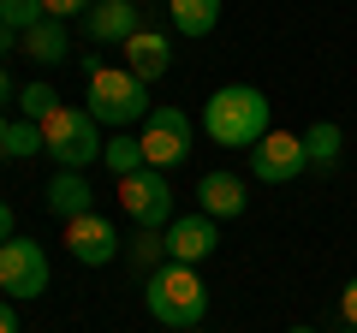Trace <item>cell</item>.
Wrapping results in <instances>:
<instances>
[{"label": "cell", "instance_id": "obj_1", "mask_svg": "<svg viewBox=\"0 0 357 333\" xmlns=\"http://www.w3.org/2000/svg\"><path fill=\"white\" fill-rule=\"evenodd\" d=\"M274 131V107L256 84H220L203 102V137L220 149H256Z\"/></svg>", "mask_w": 357, "mask_h": 333}, {"label": "cell", "instance_id": "obj_2", "mask_svg": "<svg viewBox=\"0 0 357 333\" xmlns=\"http://www.w3.org/2000/svg\"><path fill=\"white\" fill-rule=\"evenodd\" d=\"M143 309H149L161 327H173V333L203 327V316H208V286H203V274H197L191 262H167V268H155L149 286H143Z\"/></svg>", "mask_w": 357, "mask_h": 333}, {"label": "cell", "instance_id": "obj_3", "mask_svg": "<svg viewBox=\"0 0 357 333\" xmlns=\"http://www.w3.org/2000/svg\"><path fill=\"white\" fill-rule=\"evenodd\" d=\"M84 114L107 131H126V125H143L149 119V84L131 77L126 65H96L89 72V102Z\"/></svg>", "mask_w": 357, "mask_h": 333}, {"label": "cell", "instance_id": "obj_4", "mask_svg": "<svg viewBox=\"0 0 357 333\" xmlns=\"http://www.w3.org/2000/svg\"><path fill=\"white\" fill-rule=\"evenodd\" d=\"M42 137H48V155H54V166H72V173H84L89 161H102V125L84 114V107H54L48 119H42Z\"/></svg>", "mask_w": 357, "mask_h": 333}, {"label": "cell", "instance_id": "obj_5", "mask_svg": "<svg viewBox=\"0 0 357 333\" xmlns=\"http://www.w3.org/2000/svg\"><path fill=\"white\" fill-rule=\"evenodd\" d=\"M119 208H126L143 232H167L178 220L173 215V185H167L161 166H143V173H131V179H119Z\"/></svg>", "mask_w": 357, "mask_h": 333}, {"label": "cell", "instance_id": "obj_6", "mask_svg": "<svg viewBox=\"0 0 357 333\" xmlns=\"http://www.w3.org/2000/svg\"><path fill=\"white\" fill-rule=\"evenodd\" d=\"M48 292V250L36 238H6L0 244V297L30 304Z\"/></svg>", "mask_w": 357, "mask_h": 333}, {"label": "cell", "instance_id": "obj_7", "mask_svg": "<svg viewBox=\"0 0 357 333\" xmlns=\"http://www.w3.org/2000/svg\"><path fill=\"white\" fill-rule=\"evenodd\" d=\"M143 161L149 166H178L185 155H191V114L185 107H149V119H143Z\"/></svg>", "mask_w": 357, "mask_h": 333}, {"label": "cell", "instance_id": "obj_8", "mask_svg": "<svg viewBox=\"0 0 357 333\" xmlns=\"http://www.w3.org/2000/svg\"><path fill=\"white\" fill-rule=\"evenodd\" d=\"M298 173H310V155H304L298 131H268L250 149V179L256 185H292Z\"/></svg>", "mask_w": 357, "mask_h": 333}, {"label": "cell", "instance_id": "obj_9", "mask_svg": "<svg viewBox=\"0 0 357 333\" xmlns=\"http://www.w3.org/2000/svg\"><path fill=\"white\" fill-rule=\"evenodd\" d=\"M66 250H72V262H84V268H107V262L119 256V232L107 215H77L66 220Z\"/></svg>", "mask_w": 357, "mask_h": 333}, {"label": "cell", "instance_id": "obj_10", "mask_svg": "<svg viewBox=\"0 0 357 333\" xmlns=\"http://www.w3.org/2000/svg\"><path fill=\"white\" fill-rule=\"evenodd\" d=\"M220 250V220H208L203 208H197V215H178L173 226H167V256L173 262H208Z\"/></svg>", "mask_w": 357, "mask_h": 333}, {"label": "cell", "instance_id": "obj_11", "mask_svg": "<svg viewBox=\"0 0 357 333\" xmlns=\"http://www.w3.org/2000/svg\"><path fill=\"white\" fill-rule=\"evenodd\" d=\"M84 30H89V42H96V48H126V42L143 30L137 0H96V6L84 13Z\"/></svg>", "mask_w": 357, "mask_h": 333}, {"label": "cell", "instance_id": "obj_12", "mask_svg": "<svg viewBox=\"0 0 357 333\" xmlns=\"http://www.w3.org/2000/svg\"><path fill=\"white\" fill-rule=\"evenodd\" d=\"M42 208H48L54 220H77V215H96V185L84 179V173H72V166H54V179L42 185Z\"/></svg>", "mask_w": 357, "mask_h": 333}, {"label": "cell", "instance_id": "obj_13", "mask_svg": "<svg viewBox=\"0 0 357 333\" xmlns=\"http://www.w3.org/2000/svg\"><path fill=\"white\" fill-rule=\"evenodd\" d=\"M197 208H203L208 220H232L250 208V179H238V173H203V185H197Z\"/></svg>", "mask_w": 357, "mask_h": 333}, {"label": "cell", "instance_id": "obj_14", "mask_svg": "<svg viewBox=\"0 0 357 333\" xmlns=\"http://www.w3.org/2000/svg\"><path fill=\"white\" fill-rule=\"evenodd\" d=\"M167 65H173V42H167L161 30H137V36L126 42V72L131 77L155 84V77H167Z\"/></svg>", "mask_w": 357, "mask_h": 333}, {"label": "cell", "instance_id": "obj_15", "mask_svg": "<svg viewBox=\"0 0 357 333\" xmlns=\"http://www.w3.org/2000/svg\"><path fill=\"white\" fill-rule=\"evenodd\" d=\"M167 18H173V30L185 42H203L220 24V0H167Z\"/></svg>", "mask_w": 357, "mask_h": 333}, {"label": "cell", "instance_id": "obj_16", "mask_svg": "<svg viewBox=\"0 0 357 333\" xmlns=\"http://www.w3.org/2000/svg\"><path fill=\"white\" fill-rule=\"evenodd\" d=\"M24 54H30L36 65H66V54H72V36H66L60 18H42V24L24 36Z\"/></svg>", "mask_w": 357, "mask_h": 333}, {"label": "cell", "instance_id": "obj_17", "mask_svg": "<svg viewBox=\"0 0 357 333\" xmlns=\"http://www.w3.org/2000/svg\"><path fill=\"white\" fill-rule=\"evenodd\" d=\"M298 137H304V155H310V166H316V173H328V166L340 161V149H345V131L333 125V119H316V125L298 131Z\"/></svg>", "mask_w": 357, "mask_h": 333}, {"label": "cell", "instance_id": "obj_18", "mask_svg": "<svg viewBox=\"0 0 357 333\" xmlns=\"http://www.w3.org/2000/svg\"><path fill=\"white\" fill-rule=\"evenodd\" d=\"M0 155H6V161H30V155H48V137H42V125H36V119H6Z\"/></svg>", "mask_w": 357, "mask_h": 333}, {"label": "cell", "instance_id": "obj_19", "mask_svg": "<svg viewBox=\"0 0 357 333\" xmlns=\"http://www.w3.org/2000/svg\"><path fill=\"white\" fill-rule=\"evenodd\" d=\"M102 161H107V173H114V179H131V173H143V143L137 137H126V131H114V137L102 143Z\"/></svg>", "mask_w": 357, "mask_h": 333}, {"label": "cell", "instance_id": "obj_20", "mask_svg": "<svg viewBox=\"0 0 357 333\" xmlns=\"http://www.w3.org/2000/svg\"><path fill=\"white\" fill-rule=\"evenodd\" d=\"M42 18H48V6H42V0H0V24L18 30V36H30Z\"/></svg>", "mask_w": 357, "mask_h": 333}, {"label": "cell", "instance_id": "obj_21", "mask_svg": "<svg viewBox=\"0 0 357 333\" xmlns=\"http://www.w3.org/2000/svg\"><path fill=\"white\" fill-rule=\"evenodd\" d=\"M18 107H24V119H36V125H42V119H48L54 107H60V95H54V84H42V77H30L24 90H18Z\"/></svg>", "mask_w": 357, "mask_h": 333}, {"label": "cell", "instance_id": "obj_22", "mask_svg": "<svg viewBox=\"0 0 357 333\" xmlns=\"http://www.w3.org/2000/svg\"><path fill=\"white\" fill-rule=\"evenodd\" d=\"M42 6H48V18H60V24H66V18H84L96 0H42Z\"/></svg>", "mask_w": 357, "mask_h": 333}, {"label": "cell", "instance_id": "obj_23", "mask_svg": "<svg viewBox=\"0 0 357 333\" xmlns=\"http://www.w3.org/2000/svg\"><path fill=\"white\" fill-rule=\"evenodd\" d=\"M340 316H345V327H357V274L345 280V292H340Z\"/></svg>", "mask_w": 357, "mask_h": 333}, {"label": "cell", "instance_id": "obj_24", "mask_svg": "<svg viewBox=\"0 0 357 333\" xmlns=\"http://www.w3.org/2000/svg\"><path fill=\"white\" fill-rule=\"evenodd\" d=\"M6 238H18V215H13V203H0V244Z\"/></svg>", "mask_w": 357, "mask_h": 333}, {"label": "cell", "instance_id": "obj_25", "mask_svg": "<svg viewBox=\"0 0 357 333\" xmlns=\"http://www.w3.org/2000/svg\"><path fill=\"white\" fill-rule=\"evenodd\" d=\"M0 333H18V309H13V297H0Z\"/></svg>", "mask_w": 357, "mask_h": 333}, {"label": "cell", "instance_id": "obj_26", "mask_svg": "<svg viewBox=\"0 0 357 333\" xmlns=\"http://www.w3.org/2000/svg\"><path fill=\"white\" fill-rule=\"evenodd\" d=\"M13 95H18V90H13V72H6V65H0V107L13 102Z\"/></svg>", "mask_w": 357, "mask_h": 333}, {"label": "cell", "instance_id": "obj_27", "mask_svg": "<svg viewBox=\"0 0 357 333\" xmlns=\"http://www.w3.org/2000/svg\"><path fill=\"white\" fill-rule=\"evenodd\" d=\"M286 333H316V327H304V321H298V327H286Z\"/></svg>", "mask_w": 357, "mask_h": 333}, {"label": "cell", "instance_id": "obj_28", "mask_svg": "<svg viewBox=\"0 0 357 333\" xmlns=\"http://www.w3.org/2000/svg\"><path fill=\"white\" fill-rule=\"evenodd\" d=\"M0 137H6V114H0Z\"/></svg>", "mask_w": 357, "mask_h": 333}, {"label": "cell", "instance_id": "obj_29", "mask_svg": "<svg viewBox=\"0 0 357 333\" xmlns=\"http://www.w3.org/2000/svg\"><path fill=\"white\" fill-rule=\"evenodd\" d=\"M345 333H357V327H345Z\"/></svg>", "mask_w": 357, "mask_h": 333}, {"label": "cell", "instance_id": "obj_30", "mask_svg": "<svg viewBox=\"0 0 357 333\" xmlns=\"http://www.w3.org/2000/svg\"><path fill=\"white\" fill-rule=\"evenodd\" d=\"M191 333H203V327H191Z\"/></svg>", "mask_w": 357, "mask_h": 333}]
</instances>
